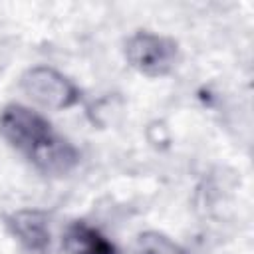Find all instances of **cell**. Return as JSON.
<instances>
[{"instance_id":"1","label":"cell","mask_w":254,"mask_h":254,"mask_svg":"<svg viewBox=\"0 0 254 254\" xmlns=\"http://www.w3.org/2000/svg\"><path fill=\"white\" fill-rule=\"evenodd\" d=\"M0 135L46 175H65L79 161L77 149L67 139L60 137L40 113L20 103L2 109Z\"/></svg>"},{"instance_id":"2","label":"cell","mask_w":254,"mask_h":254,"mask_svg":"<svg viewBox=\"0 0 254 254\" xmlns=\"http://www.w3.org/2000/svg\"><path fill=\"white\" fill-rule=\"evenodd\" d=\"M125 56L139 73L149 77H161L177 65L179 46L171 38L153 32H137L127 40Z\"/></svg>"},{"instance_id":"3","label":"cell","mask_w":254,"mask_h":254,"mask_svg":"<svg viewBox=\"0 0 254 254\" xmlns=\"http://www.w3.org/2000/svg\"><path fill=\"white\" fill-rule=\"evenodd\" d=\"M22 91L48 109H67L79 101V89L64 73L48 65L28 69L20 79Z\"/></svg>"},{"instance_id":"4","label":"cell","mask_w":254,"mask_h":254,"mask_svg":"<svg viewBox=\"0 0 254 254\" xmlns=\"http://www.w3.org/2000/svg\"><path fill=\"white\" fill-rule=\"evenodd\" d=\"M10 234L32 254H48L52 246L50 218L44 210L22 208L6 216Z\"/></svg>"},{"instance_id":"5","label":"cell","mask_w":254,"mask_h":254,"mask_svg":"<svg viewBox=\"0 0 254 254\" xmlns=\"http://www.w3.org/2000/svg\"><path fill=\"white\" fill-rule=\"evenodd\" d=\"M64 246L67 254H117L115 244L83 220H75L65 228Z\"/></svg>"},{"instance_id":"6","label":"cell","mask_w":254,"mask_h":254,"mask_svg":"<svg viewBox=\"0 0 254 254\" xmlns=\"http://www.w3.org/2000/svg\"><path fill=\"white\" fill-rule=\"evenodd\" d=\"M137 254H187V250L173 242L169 236L147 230L137 238Z\"/></svg>"}]
</instances>
